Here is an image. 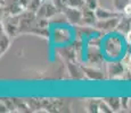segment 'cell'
<instances>
[{
	"label": "cell",
	"instance_id": "ba28073f",
	"mask_svg": "<svg viewBox=\"0 0 131 113\" xmlns=\"http://www.w3.org/2000/svg\"><path fill=\"white\" fill-rule=\"evenodd\" d=\"M57 52L65 61H77L78 60L77 51H75V47L73 44L66 45V46H60L57 49Z\"/></svg>",
	"mask_w": 131,
	"mask_h": 113
},
{
	"label": "cell",
	"instance_id": "cb8c5ba5",
	"mask_svg": "<svg viewBox=\"0 0 131 113\" xmlns=\"http://www.w3.org/2000/svg\"><path fill=\"white\" fill-rule=\"evenodd\" d=\"M85 6L89 7L90 9H94V10H96V9H97V7L99 6V5H98V0H85Z\"/></svg>",
	"mask_w": 131,
	"mask_h": 113
},
{
	"label": "cell",
	"instance_id": "7402d4cb",
	"mask_svg": "<svg viewBox=\"0 0 131 113\" xmlns=\"http://www.w3.org/2000/svg\"><path fill=\"white\" fill-rule=\"evenodd\" d=\"M67 5L75 8H82L85 5V0H67Z\"/></svg>",
	"mask_w": 131,
	"mask_h": 113
},
{
	"label": "cell",
	"instance_id": "52a82bcc",
	"mask_svg": "<svg viewBox=\"0 0 131 113\" xmlns=\"http://www.w3.org/2000/svg\"><path fill=\"white\" fill-rule=\"evenodd\" d=\"M83 69V72L85 75V77L89 79H94V80H103L105 78V74L102 69L97 67H91V66H81Z\"/></svg>",
	"mask_w": 131,
	"mask_h": 113
},
{
	"label": "cell",
	"instance_id": "9c48e42d",
	"mask_svg": "<svg viewBox=\"0 0 131 113\" xmlns=\"http://www.w3.org/2000/svg\"><path fill=\"white\" fill-rule=\"evenodd\" d=\"M74 29H75V34H77L78 39H82L83 36L91 37L98 31L95 26H89V25H84V24L74 25Z\"/></svg>",
	"mask_w": 131,
	"mask_h": 113
},
{
	"label": "cell",
	"instance_id": "5bb4252c",
	"mask_svg": "<svg viewBox=\"0 0 131 113\" xmlns=\"http://www.w3.org/2000/svg\"><path fill=\"white\" fill-rule=\"evenodd\" d=\"M10 35L1 28V33H0V45H1L0 46V53L1 54H5L6 51L8 50L9 45H10Z\"/></svg>",
	"mask_w": 131,
	"mask_h": 113
},
{
	"label": "cell",
	"instance_id": "7a4b0ae2",
	"mask_svg": "<svg viewBox=\"0 0 131 113\" xmlns=\"http://www.w3.org/2000/svg\"><path fill=\"white\" fill-rule=\"evenodd\" d=\"M58 9H57V7L54 5V2L52 1H48V0H43V2L41 4V6H40L39 10H38L36 14L38 17H40V18H46V19H50L52 18L54 16H56L57 14H59Z\"/></svg>",
	"mask_w": 131,
	"mask_h": 113
},
{
	"label": "cell",
	"instance_id": "d6986e66",
	"mask_svg": "<svg viewBox=\"0 0 131 113\" xmlns=\"http://www.w3.org/2000/svg\"><path fill=\"white\" fill-rule=\"evenodd\" d=\"M42 2H43V0H31L29 6H27V8H26V10H30L32 12H37L39 10V8H40Z\"/></svg>",
	"mask_w": 131,
	"mask_h": 113
},
{
	"label": "cell",
	"instance_id": "484cf974",
	"mask_svg": "<svg viewBox=\"0 0 131 113\" xmlns=\"http://www.w3.org/2000/svg\"><path fill=\"white\" fill-rule=\"evenodd\" d=\"M18 1H19V4H21V6L26 10V8H27V6H29V4H30L31 0H18Z\"/></svg>",
	"mask_w": 131,
	"mask_h": 113
},
{
	"label": "cell",
	"instance_id": "ffe728a7",
	"mask_svg": "<svg viewBox=\"0 0 131 113\" xmlns=\"http://www.w3.org/2000/svg\"><path fill=\"white\" fill-rule=\"evenodd\" d=\"M99 102L97 100H89L87 103V109L89 112H99Z\"/></svg>",
	"mask_w": 131,
	"mask_h": 113
},
{
	"label": "cell",
	"instance_id": "3957f363",
	"mask_svg": "<svg viewBox=\"0 0 131 113\" xmlns=\"http://www.w3.org/2000/svg\"><path fill=\"white\" fill-rule=\"evenodd\" d=\"M85 58L88 64H102L104 61V56L100 46H95V45H88Z\"/></svg>",
	"mask_w": 131,
	"mask_h": 113
},
{
	"label": "cell",
	"instance_id": "44dd1931",
	"mask_svg": "<svg viewBox=\"0 0 131 113\" xmlns=\"http://www.w3.org/2000/svg\"><path fill=\"white\" fill-rule=\"evenodd\" d=\"M121 62L123 63V66L125 67V69L131 71V53H127L124 57L122 58Z\"/></svg>",
	"mask_w": 131,
	"mask_h": 113
},
{
	"label": "cell",
	"instance_id": "5b68a950",
	"mask_svg": "<svg viewBox=\"0 0 131 113\" xmlns=\"http://www.w3.org/2000/svg\"><path fill=\"white\" fill-rule=\"evenodd\" d=\"M120 18L119 17H114V18H107V19H98L95 27L98 31L105 32V33L114 32V31H116V27H117V24H119Z\"/></svg>",
	"mask_w": 131,
	"mask_h": 113
},
{
	"label": "cell",
	"instance_id": "2e32d148",
	"mask_svg": "<svg viewBox=\"0 0 131 113\" xmlns=\"http://www.w3.org/2000/svg\"><path fill=\"white\" fill-rule=\"evenodd\" d=\"M69 36L70 35L65 28L64 31H63V28H57L55 31V42H57V43H63V42L67 41Z\"/></svg>",
	"mask_w": 131,
	"mask_h": 113
},
{
	"label": "cell",
	"instance_id": "277c9868",
	"mask_svg": "<svg viewBox=\"0 0 131 113\" xmlns=\"http://www.w3.org/2000/svg\"><path fill=\"white\" fill-rule=\"evenodd\" d=\"M63 14L65 15L67 22L72 25H80L82 24V9L75 8V7L66 6L63 9Z\"/></svg>",
	"mask_w": 131,
	"mask_h": 113
},
{
	"label": "cell",
	"instance_id": "9a60e30c",
	"mask_svg": "<svg viewBox=\"0 0 131 113\" xmlns=\"http://www.w3.org/2000/svg\"><path fill=\"white\" fill-rule=\"evenodd\" d=\"M104 101L108 104V106L112 109L113 112H116L122 107V102H121V99L119 97H106L104 99Z\"/></svg>",
	"mask_w": 131,
	"mask_h": 113
},
{
	"label": "cell",
	"instance_id": "30bf717a",
	"mask_svg": "<svg viewBox=\"0 0 131 113\" xmlns=\"http://www.w3.org/2000/svg\"><path fill=\"white\" fill-rule=\"evenodd\" d=\"M67 71L73 79H83L85 77L81 66L77 64V61H66Z\"/></svg>",
	"mask_w": 131,
	"mask_h": 113
},
{
	"label": "cell",
	"instance_id": "6da1fadb",
	"mask_svg": "<svg viewBox=\"0 0 131 113\" xmlns=\"http://www.w3.org/2000/svg\"><path fill=\"white\" fill-rule=\"evenodd\" d=\"M19 15H8L4 16L2 18V27H4L2 29L6 31L12 37H15L17 34H19V21H21Z\"/></svg>",
	"mask_w": 131,
	"mask_h": 113
},
{
	"label": "cell",
	"instance_id": "4fadbf2b",
	"mask_svg": "<svg viewBox=\"0 0 131 113\" xmlns=\"http://www.w3.org/2000/svg\"><path fill=\"white\" fill-rule=\"evenodd\" d=\"M116 31L121 34H127L131 31V16L129 15H123L120 18L119 24H117Z\"/></svg>",
	"mask_w": 131,
	"mask_h": 113
},
{
	"label": "cell",
	"instance_id": "d4e9b609",
	"mask_svg": "<svg viewBox=\"0 0 131 113\" xmlns=\"http://www.w3.org/2000/svg\"><path fill=\"white\" fill-rule=\"evenodd\" d=\"M129 101H130V99H128V97H122V99H121L123 109H128V103H129Z\"/></svg>",
	"mask_w": 131,
	"mask_h": 113
},
{
	"label": "cell",
	"instance_id": "ac0fdd59",
	"mask_svg": "<svg viewBox=\"0 0 131 113\" xmlns=\"http://www.w3.org/2000/svg\"><path fill=\"white\" fill-rule=\"evenodd\" d=\"M131 0H113V5H114V9L120 12L123 11L128 4H130Z\"/></svg>",
	"mask_w": 131,
	"mask_h": 113
},
{
	"label": "cell",
	"instance_id": "7c38bea8",
	"mask_svg": "<svg viewBox=\"0 0 131 113\" xmlns=\"http://www.w3.org/2000/svg\"><path fill=\"white\" fill-rule=\"evenodd\" d=\"M96 16L98 19H107V18H114V17H122L123 14L117 10H110V9L103 8V7L98 6L97 9L95 10Z\"/></svg>",
	"mask_w": 131,
	"mask_h": 113
},
{
	"label": "cell",
	"instance_id": "603a6c76",
	"mask_svg": "<svg viewBox=\"0 0 131 113\" xmlns=\"http://www.w3.org/2000/svg\"><path fill=\"white\" fill-rule=\"evenodd\" d=\"M52 2H54V5L57 7V9H58L59 11H63V9L65 8L66 6H69L67 5V0H51Z\"/></svg>",
	"mask_w": 131,
	"mask_h": 113
},
{
	"label": "cell",
	"instance_id": "8fae6325",
	"mask_svg": "<svg viewBox=\"0 0 131 113\" xmlns=\"http://www.w3.org/2000/svg\"><path fill=\"white\" fill-rule=\"evenodd\" d=\"M81 9H82V24L89 25V26H95L96 23L98 21L95 10L94 9H90L85 5Z\"/></svg>",
	"mask_w": 131,
	"mask_h": 113
},
{
	"label": "cell",
	"instance_id": "e0dca14e",
	"mask_svg": "<svg viewBox=\"0 0 131 113\" xmlns=\"http://www.w3.org/2000/svg\"><path fill=\"white\" fill-rule=\"evenodd\" d=\"M13 100H14V102H15V105H16L17 111H21V112H32L31 111V107L29 106L26 100H19V99H13Z\"/></svg>",
	"mask_w": 131,
	"mask_h": 113
},
{
	"label": "cell",
	"instance_id": "4316f807",
	"mask_svg": "<svg viewBox=\"0 0 131 113\" xmlns=\"http://www.w3.org/2000/svg\"><path fill=\"white\" fill-rule=\"evenodd\" d=\"M125 39H127V42H128V43L131 44V31L129 32V33L125 34Z\"/></svg>",
	"mask_w": 131,
	"mask_h": 113
},
{
	"label": "cell",
	"instance_id": "8992f818",
	"mask_svg": "<svg viewBox=\"0 0 131 113\" xmlns=\"http://www.w3.org/2000/svg\"><path fill=\"white\" fill-rule=\"evenodd\" d=\"M125 70L122 62H112L107 66L106 75L110 79H123Z\"/></svg>",
	"mask_w": 131,
	"mask_h": 113
}]
</instances>
